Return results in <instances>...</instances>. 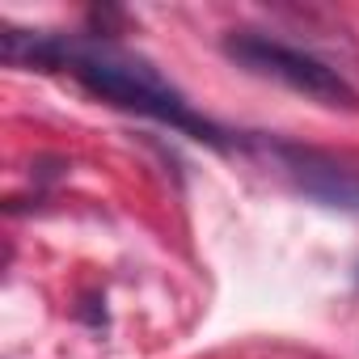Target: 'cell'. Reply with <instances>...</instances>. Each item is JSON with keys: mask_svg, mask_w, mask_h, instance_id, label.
Instances as JSON below:
<instances>
[{"mask_svg": "<svg viewBox=\"0 0 359 359\" xmlns=\"http://www.w3.org/2000/svg\"><path fill=\"white\" fill-rule=\"evenodd\" d=\"M0 55L9 64H30V68H60L68 72L76 85H85L93 97L118 106V110H135L144 118H156L173 131H182L199 144L224 148V131L216 123H208L203 114L191 110V102L169 89L161 81L156 68H148L144 60H127L118 51L106 47H85L72 43L64 34H43V30H5L0 34Z\"/></svg>", "mask_w": 359, "mask_h": 359, "instance_id": "1", "label": "cell"}, {"mask_svg": "<svg viewBox=\"0 0 359 359\" xmlns=\"http://www.w3.org/2000/svg\"><path fill=\"white\" fill-rule=\"evenodd\" d=\"M224 55L233 64H241L245 72L254 76H266V81H279L287 85L292 93H304L309 102H321V106H355V89L351 81L321 64L317 55L300 51V47H287V43H275V39H262V34H233L224 43Z\"/></svg>", "mask_w": 359, "mask_h": 359, "instance_id": "2", "label": "cell"}, {"mask_svg": "<svg viewBox=\"0 0 359 359\" xmlns=\"http://www.w3.org/2000/svg\"><path fill=\"white\" fill-rule=\"evenodd\" d=\"M279 156H283V169L292 173V182L309 199H317L325 208L359 212V173H351L317 152H300V148H279Z\"/></svg>", "mask_w": 359, "mask_h": 359, "instance_id": "3", "label": "cell"}]
</instances>
